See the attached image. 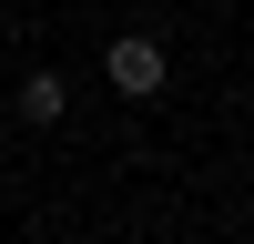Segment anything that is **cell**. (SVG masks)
Returning <instances> with one entry per match:
<instances>
[{"label": "cell", "mask_w": 254, "mask_h": 244, "mask_svg": "<svg viewBox=\"0 0 254 244\" xmlns=\"http://www.w3.org/2000/svg\"><path fill=\"white\" fill-rule=\"evenodd\" d=\"M102 71H112V92H132V102L163 92V41H153V31H122L112 51H102Z\"/></svg>", "instance_id": "cell-1"}, {"label": "cell", "mask_w": 254, "mask_h": 244, "mask_svg": "<svg viewBox=\"0 0 254 244\" xmlns=\"http://www.w3.org/2000/svg\"><path fill=\"white\" fill-rule=\"evenodd\" d=\"M61 102H71L61 71H31V81H20V112H31V122H61Z\"/></svg>", "instance_id": "cell-2"}]
</instances>
